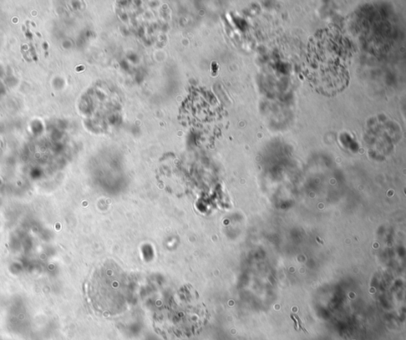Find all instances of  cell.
I'll use <instances>...</instances> for the list:
<instances>
[{"label":"cell","mask_w":406,"mask_h":340,"mask_svg":"<svg viewBox=\"0 0 406 340\" xmlns=\"http://www.w3.org/2000/svg\"><path fill=\"white\" fill-rule=\"evenodd\" d=\"M309 57V75L316 88L329 95L339 92L347 82L343 47L338 40L324 33L313 42Z\"/></svg>","instance_id":"obj_1"},{"label":"cell","mask_w":406,"mask_h":340,"mask_svg":"<svg viewBox=\"0 0 406 340\" xmlns=\"http://www.w3.org/2000/svg\"><path fill=\"white\" fill-rule=\"evenodd\" d=\"M207 319V313L200 304L180 301L161 308L154 323L166 340H190L201 332Z\"/></svg>","instance_id":"obj_2"},{"label":"cell","mask_w":406,"mask_h":340,"mask_svg":"<svg viewBox=\"0 0 406 340\" xmlns=\"http://www.w3.org/2000/svg\"><path fill=\"white\" fill-rule=\"evenodd\" d=\"M296 317L298 319L299 328H300L304 332L308 333V332L307 331L306 328H304L302 326V321H301L300 318H299L298 316H296Z\"/></svg>","instance_id":"obj_3"},{"label":"cell","mask_w":406,"mask_h":340,"mask_svg":"<svg viewBox=\"0 0 406 340\" xmlns=\"http://www.w3.org/2000/svg\"><path fill=\"white\" fill-rule=\"evenodd\" d=\"M291 319H293V321L294 322V328H296L297 330V331H298V324H297L298 322L296 321V319H294V317L292 316V315H291Z\"/></svg>","instance_id":"obj_4"}]
</instances>
